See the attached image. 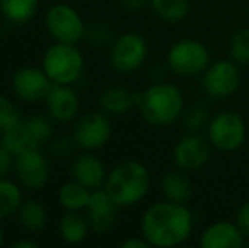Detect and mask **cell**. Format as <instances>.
Instances as JSON below:
<instances>
[{"label": "cell", "mask_w": 249, "mask_h": 248, "mask_svg": "<svg viewBox=\"0 0 249 248\" xmlns=\"http://www.w3.org/2000/svg\"><path fill=\"white\" fill-rule=\"evenodd\" d=\"M194 233V214L187 204L163 201L151 204L141 218V235L151 247L175 248Z\"/></svg>", "instance_id": "obj_1"}, {"label": "cell", "mask_w": 249, "mask_h": 248, "mask_svg": "<svg viewBox=\"0 0 249 248\" xmlns=\"http://www.w3.org/2000/svg\"><path fill=\"white\" fill-rule=\"evenodd\" d=\"M151 187V173L144 163L138 160L121 162L107 173L104 189L119 208H131L148 195Z\"/></svg>", "instance_id": "obj_2"}, {"label": "cell", "mask_w": 249, "mask_h": 248, "mask_svg": "<svg viewBox=\"0 0 249 248\" xmlns=\"http://www.w3.org/2000/svg\"><path fill=\"white\" fill-rule=\"evenodd\" d=\"M138 109L149 124L158 128L171 126L185 113L183 92L175 83H153L144 92H139Z\"/></svg>", "instance_id": "obj_3"}, {"label": "cell", "mask_w": 249, "mask_h": 248, "mask_svg": "<svg viewBox=\"0 0 249 248\" xmlns=\"http://www.w3.org/2000/svg\"><path fill=\"white\" fill-rule=\"evenodd\" d=\"M83 68L85 60L76 44L54 41V44H51L43 55V70L53 83L71 85L82 76Z\"/></svg>", "instance_id": "obj_4"}, {"label": "cell", "mask_w": 249, "mask_h": 248, "mask_svg": "<svg viewBox=\"0 0 249 248\" xmlns=\"http://www.w3.org/2000/svg\"><path fill=\"white\" fill-rule=\"evenodd\" d=\"M248 128L244 119L234 111H220L210 117L207 124V138L210 145L222 153H232L244 145Z\"/></svg>", "instance_id": "obj_5"}, {"label": "cell", "mask_w": 249, "mask_h": 248, "mask_svg": "<svg viewBox=\"0 0 249 248\" xmlns=\"http://www.w3.org/2000/svg\"><path fill=\"white\" fill-rule=\"evenodd\" d=\"M166 63L175 75L190 78L205 72L210 65V51L198 39H180L168 50Z\"/></svg>", "instance_id": "obj_6"}, {"label": "cell", "mask_w": 249, "mask_h": 248, "mask_svg": "<svg viewBox=\"0 0 249 248\" xmlns=\"http://www.w3.org/2000/svg\"><path fill=\"white\" fill-rule=\"evenodd\" d=\"M46 31L56 43L78 44L85 38L87 26L75 7L68 3H54L46 12Z\"/></svg>", "instance_id": "obj_7"}, {"label": "cell", "mask_w": 249, "mask_h": 248, "mask_svg": "<svg viewBox=\"0 0 249 248\" xmlns=\"http://www.w3.org/2000/svg\"><path fill=\"white\" fill-rule=\"evenodd\" d=\"M148 58V43L138 33H124L112 43L108 61L121 75H131L144 65Z\"/></svg>", "instance_id": "obj_8"}, {"label": "cell", "mask_w": 249, "mask_h": 248, "mask_svg": "<svg viewBox=\"0 0 249 248\" xmlns=\"http://www.w3.org/2000/svg\"><path fill=\"white\" fill-rule=\"evenodd\" d=\"M241 85L239 65L234 60H217L202 73V89L212 99H226Z\"/></svg>", "instance_id": "obj_9"}, {"label": "cell", "mask_w": 249, "mask_h": 248, "mask_svg": "<svg viewBox=\"0 0 249 248\" xmlns=\"http://www.w3.org/2000/svg\"><path fill=\"white\" fill-rule=\"evenodd\" d=\"M213 146L209 138L195 131H188L181 136L173 148V162L177 169L185 172H197L210 162Z\"/></svg>", "instance_id": "obj_10"}, {"label": "cell", "mask_w": 249, "mask_h": 248, "mask_svg": "<svg viewBox=\"0 0 249 248\" xmlns=\"http://www.w3.org/2000/svg\"><path fill=\"white\" fill-rule=\"evenodd\" d=\"M112 136V124L107 113H89L76 121L73 128V141L83 150H100Z\"/></svg>", "instance_id": "obj_11"}, {"label": "cell", "mask_w": 249, "mask_h": 248, "mask_svg": "<svg viewBox=\"0 0 249 248\" xmlns=\"http://www.w3.org/2000/svg\"><path fill=\"white\" fill-rule=\"evenodd\" d=\"M14 169H16L19 182L31 191H39L50 180V163L46 156L41 153L39 146L27 148L16 155Z\"/></svg>", "instance_id": "obj_12"}, {"label": "cell", "mask_w": 249, "mask_h": 248, "mask_svg": "<svg viewBox=\"0 0 249 248\" xmlns=\"http://www.w3.org/2000/svg\"><path fill=\"white\" fill-rule=\"evenodd\" d=\"M51 87L53 82L43 70V66L41 68H37V66H22V68L16 70V73L12 75L14 94L24 102H44Z\"/></svg>", "instance_id": "obj_13"}, {"label": "cell", "mask_w": 249, "mask_h": 248, "mask_svg": "<svg viewBox=\"0 0 249 248\" xmlns=\"http://www.w3.org/2000/svg\"><path fill=\"white\" fill-rule=\"evenodd\" d=\"M44 104H46L50 119L56 123H70L78 116L80 97L71 89V85L53 83L50 94L44 99Z\"/></svg>", "instance_id": "obj_14"}, {"label": "cell", "mask_w": 249, "mask_h": 248, "mask_svg": "<svg viewBox=\"0 0 249 248\" xmlns=\"http://www.w3.org/2000/svg\"><path fill=\"white\" fill-rule=\"evenodd\" d=\"M87 219L90 223V228L95 233H107L115 225L119 206L114 199L108 195L104 187L92 191L89 206H87Z\"/></svg>", "instance_id": "obj_15"}, {"label": "cell", "mask_w": 249, "mask_h": 248, "mask_svg": "<svg viewBox=\"0 0 249 248\" xmlns=\"http://www.w3.org/2000/svg\"><path fill=\"white\" fill-rule=\"evenodd\" d=\"M246 242V236L241 231L237 223L219 219L209 225L200 235L202 248H241Z\"/></svg>", "instance_id": "obj_16"}, {"label": "cell", "mask_w": 249, "mask_h": 248, "mask_svg": "<svg viewBox=\"0 0 249 248\" xmlns=\"http://www.w3.org/2000/svg\"><path fill=\"white\" fill-rule=\"evenodd\" d=\"M107 169L97 155L92 153H83L76 156L71 163V179L80 182L90 191H97L105 186L107 180Z\"/></svg>", "instance_id": "obj_17"}, {"label": "cell", "mask_w": 249, "mask_h": 248, "mask_svg": "<svg viewBox=\"0 0 249 248\" xmlns=\"http://www.w3.org/2000/svg\"><path fill=\"white\" fill-rule=\"evenodd\" d=\"M161 194L166 201L178 202V204H188L194 197V184L187 172L181 169L171 170L166 175L161 177Z\"/></svg>", "instance_id": "obj_18"}, {"label": "cell", "mask_w": 249, "mask_h": 248, "mask_svg": "<svg viewBox=\"0 0 249 248\" xmlns=\"http://www.w3.org/2000/svg\"><path fill=\"white\" fill-rule=\"evenodd\" d=\"M139 92H131L124 87H110L104 90L99 99L100 109L110 116H122L132 107H138Z\"/></svg>", "instance_id": "obj_19"}, {"label": "cell", "mask_w": 249, "mask_h": 248, "mask_svg": "<svg viewBox=\"0 0 249 248\" xmlns=\"http://www.w3.org/2000/svg\"><path fill=\"white\" fill-rule=\"evenodd\" d=\"M59 236L70 245H78L85 242L90 231V223L76 211H66L58 225Z\"/></svg>", "instance_id": "obj_20"}, {"label": "cell", "mask_w": 249, "mask_h": 248, "mask_svg": "<svg viewBox=\"0 0 249 248\" xmlns=\"http://www.w3.org/2000/svg\"><path fill=\"white\" fill-rule=\"evenodd\" d=\"M39 0H0V12L10 24L22 26L36 17Z\"/></svg>", "instance_id": "obj_21"}, {"label": "cell", "mask_w": 249, "mask_h": 248, "mask_svg": "<svg viewBox=\"0 0 249 248\" xmlns=\"http://www.w3.org/2000/svg\"><path fill=\"white\" fill-rule=\"evenodd\" d=\"M90 195H92L90 189L82 186V184L76 182V180H71V182H66L59 187L58 202L65 211L82 212V211H85L87 206H89Z\"/></svg>", "instance_id": "obj_22"}, {"label": "cell", "mask_w": 249, "mask_h": 248, "mask_svg": "<svg viewBox=\"0 0 249 248\" xmlns=\"http://www.w3.org/2000/svg\"><path fill=\"white\" fill-rule=\"evenodd\" d=\"M19 225L29 233H39L48 225V211L37 201H24L17 211Z\"/></svg>", "instance_id": "obj_23"}, {"label": "cell", "mask_w": 249, "mask_h": 248, "mask_svg": "<svg viewBox=\"0 0 249 248\" xmlns=\"http://www.w3.org/2000/svg\"><path fill=\"white\" fill-rule=\"evenodd\" d=\"M149 7L161 20L177 24L188 16L190 0H149Z\"/></svg>", "instance_id": "obj_24"}, {"label": "cell", "mask_w": 249, "mask_h": 248, "mask_svg": "<svg viewBox=\"0 0 249 248\" xmlns=\"http://www.w3.org/2000/svg\"><path fill=\"white\" fill-rule=\"evenodd\" d=\"M22 202L20 187L7 177L0 179V221L10 218L12 214H17Z\"/></svg>", "instance_id": "obj_25"}, {"label": "cell", "mask_w": 249, "mask_h": 248, "mask_svg": "<svg viewBox=\"0 0 249 248\" xmlns=\"http://www.w3.org/2000/svg\"><path fill=\"white\" fill-rule=\"evenodd\" d=\"M22 126L34 146L44 145V143L50 141L51 136H53V126L48 117L31 116V117H27V119H24Z\"/></svg>", "instance_id": "obj_26"}, {"label": "cell", "mask_w": 249, "mask_h": 248, "mask_svg": "<svg viewBox=\"0 0 249 248\" xmlns=\"http://www.w3.org/2000/svg\"><path fill=\"white\" fill-rule=\"evenodd\" d=\"M24 123V121H22ZM0 145L5 146L7 150H9L10 153H12L14 156L19 155L20 152H24V150L27 148H33V141H31V138L27 136L26 129H24V126H17V128L10 129V131L7 133H2V139H0Z\"/></svg>", "instance_id": "obj_27"}, {"label": "cell", "mask_w": 249, "mask_h": 248, "mask_svg": "<svg viewBox=\"0 0 249 248\" xmlns=\"http://www.w3.org/2000/svg\"><path fill=\"white\" fill-rule=\"evenodd\" d=\"M22 114L19 107L7 95L0 94V134L22 124Z\"/></svg>", "instance_id": "obj_28"}, {"label": "cell", "mask_w": 249, "mask_h": 248, "mask_svg": "<svg viewBox=\"0 0 249 248\" xmlns=\"http://www.w3.org/2000/svg\"><path fill=\"white\" fill-rule=\"evenodd\" d=\"M229 57L237 65H249V27L236 31L231 38Z\"/></svg>", "instance_id": "obj_29"}, {"label": "cell", "mask_w": 249, "mask_h": 248, "mask_svg": "<svg viewBox=\"0 0 249 248\" xmlns=\"http://www.w3.org/2000/svg\"><path fill=\"white\" fill-rule=\"evenodd\" d=\"M183 121L188 131L198 133L200 129L207 128V124H209L210 121L209 109L203 104H195V106H192L190 109H187L183 113Z\"/></svg>", "instance_id": "obj_30"}, {"label": "cell", "mask_w": 249, "mask_h": 248, "mask_svg": "<svg viewBox=\"0 0 249 248\" xmlns=\"http://www.w3.org/2000/svg\"><path fill=\"white\" fill-rule=\"evenodd\" d=\"M87 34L90 36V41H92L95 46H102V44L110 39V29H108L105 24H95L92 29L87 31Z\"/></svg>", "instance_id": "obj_31"}, {"label": "cell", "mask_w": 249, "mask_h": 248, "mask_svg": "<svg viewBox=\"0 0 249 248\" xmlns=\"http://www.w3.org/2000/svg\"><path fill=\"white\" fill-rule=\"evenodd\" d=\"M236 223L241 228V231L244 233V236L249 238V199L246 202H243V204L239 206V209H237Z\"/></svg>", "instance_id": "obj_32"}, {"label": "cell", "mask_w": 249, "mask_h": 248, "mask_svg": "<svg viewBox=\"0 0 249 248\" xmlns=\"http://www.w3.org/2000/svg\"><path fill=\"white\" fill-rule=\"evenodd\" d=\"M14 162H16V156H14L5 146L0 145V179L9 175V172L14 167Z\"/></svg>", "instance_id": "obj_33"}, {"label": "cell", "mask_w": 249, "mask_h": 248, "mask_svg": "<svg viewBox=\"0 0 249 248\" xmlns=\"http://www.w3.org/2000/svg\"><path fill=\"white\" fill-rule=\"evenodd\" d=\"M71 148H73V143L70 141L68 138H58L54 143H53V152L54 155L58 156H66L71 153Z\"/></svg>", "instance_id": "obj_34"}, {"label": "cell", "mask_w": 249, "mask_h": 248, "mask_svg": "<svg viewBox=\"0 0 249 248\" xmlns=\"http://www.w3.org/2000/svg\"><path fill=\"white\" fill-rule=\"evenodd\" d=\"M151 245L148 243V240L141 235V238H129L122 243V248H149Z\"/></svg>", "instance_id": "obj_35"}, {"label": "cell", "mask_w": 249, "mask_h": 248, "mask_svg": "<svg viewBox=\"0 0 249 248\" xmlns=\"http://www.w3.org/2000/svg\"><path fill=\"white\" fill-rule=\"evenodd\" d=\"M121 3L129 10H139L149 5V0H121Z\"/></svg>", "instance_id": "obj_36"}, {"label": "cell", "mask_w": 249, "mask_h": 248, "mask_svg": "<svg viewBox=\"0 0 249 248\" xmlns=\"http://www.w3.org/2000/svg\"><path fill=\"white\" fill-rule=\"evenodd\" d=\"M14 248H37V243L34 242H27V240H20V242H17Z\"/></svg>", "instance_id": "obj_37"}, {"label": "cell", "mask_w": 249, "mask_h": 248, "mask_svg": "<svg viewBox=\"0 0 249 248\" xmlns=\"http://www.w3.org/2000/svg\"><path fill=\"white\" fill-rule=\"evenodd\" d=\"M3 242H5V235H3L2 228H0V247H2V245H3Z\"/></svg>", "instance_id": "obj_38"}]
</instances>
